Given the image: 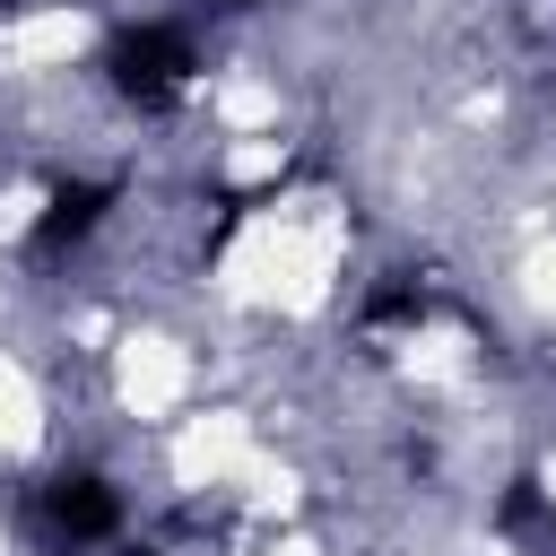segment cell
I'll return each mask as SVG.
<instances>
[{"label":"cell","mask_w":556,"mask_h":556,"mask_svg":"<svg viewBox=\"0 0 556 556\" xmlns=\"http://www.w3.org/2000/svg\"><path fill=\"white\" fill-rule=\"evenodd\" d=\"M104 70H113V87H122L139 113H174V104L191 96L200 52H191V35H182V26H130V35H113Z\"/></svg>","instance_id":"1"},{"label":"cell","mask_w":556,"mask_h":556,"mask_svg":"<svg viewBox=\"0 0 556 556\" xmlns=\"http://www.w3.org/2000/svg\"><path fill=\"white\" fill-rule=\"evenodd\" d=\"M104 208H113V182H61V191L43 200V217L26 226V252H35V261H52V252H70V243H87Z\"/></svg>","instance_id":"2"},{"label":"cell","mask_w":556,"mask_h":556,"mask_svg":"<svg viewBox=\"0 0 556 556\" xmlns=\"http://www.w3.org/2000/svg\"><path fill=\"white\" fill-rule=\"evenodd\" d=\"M43 521H52L61 539H104V530L122 521V495L78 469V478H52V486H43Z\"/></svg>","instance_id":"3"},{"label":"cell","mask_w":556,"mask_h":556,"mask_svg":"<svg viewBox=\"0 0 556 556\" xmlns=\"http://www.w3.org/2000/svg\"><path fill=\"white\" fill-rule=\"evenodd\" d=\"M365 321H426V287H382L365 304Z\"/></svg>","instance_id":"4"}]
</instances>
